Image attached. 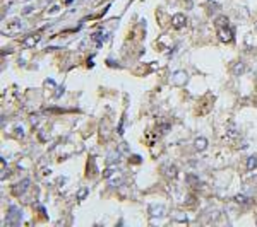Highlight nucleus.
Wrapping results in <instances>:
<instances>
[{
	"label": "nucleus",
	"mask_w": 257,
	"mask_h": 227,
	"mask_svg": "<svg viewBox=\"0 0 257 227\" xmlns=\"http://www.w3.org/2000/svg\"><path fill=\"white\" fill-rule=\"evenodd\" d=\"M218 33H219L221 41H231V38H233V31H231V27H228V26L218 27Z\"/></svg>",
	"instance_id": "nucleus-1"
},
{
	"label": "nucleus",
	"mask_w": 257,
	"mask_h": 227,
	"mask_svg": "<svg viewBox=\"0 0 257 227\" xmlns=\"http://www.w3.org/2000/svg\"><path fill=\"white\" fill-rule=\"evenodd\" d=\"M185 22H187V17H185L183 14H175L173 17H171V24H173V27H177V29L183 27Z\"/></svg>",
	"instance_id": "nucleus-2"
},
{
	"label": "nucleus",
	"mask_w": 257,
	"mask_h": 227,
	"mask_svg": "<svg viewBox=\"0 0 257 227\" xmlns=\"http://www.w3.org/2000/svg\"><path fill=\"white\" fill-rule=\"evenodd\" d=\"M194 144H196V149H197V150H204L206 147H207V140H206L204 137L196 138V142H194Z\"/></svg>",
	"instance_id": "nucleus-3"
},
{
	"label": "nucleus",
	"mask_w": 257,
	"mask_h": 227,
	"mask_svg": "<svg viewBox=\"0 0 257 227\" xmlns=\"http://www.w3.org/2000/svg\"><path fill=\"white\" fill-rule=\"evenodd\" d=\"M39 41V36H28L26 39H24V46H35L36 43H38Z\"/></svg>",
	"instance_id": "nucleus-4"
},
{
	"label": "nucleus",
	"mask_w": 257,
	"mask_h": 227,
	"mask_svg": "<svg viewBox=\"0 0 257 227\" xmlns=\"http://www.w3.org/2000/svg\"><path fill=\"white\" fill-rule=\"evenodd\" d=\"M173 80L177 82V84H183V82H185V79H187V73L185 72H175L173 73Z\"/></svg>",
	"instance_id": "nucleus-5"
},
{
	"label": "nucleus",
	"mask_w": 257,
	"mask_h": 227,
	"mask_svg": "<svg viewBox=\"0 0 257 227\" xmlns=\"http://www.w3.org/2000/svg\"><path fill=\"white\" fill-rule=\"evenodd\" d=\"M257 167V155H252V157H248V162H247V169L248 171H252Z\"/></svg>",
	"instance_id": "nucleus-6"
},
{
	"label": "nucleus",
	"mask_w": 257,
	"mask_h": 227,
	"mask_svg": "<svg viewBox=\"0 0 257 227\" xmlns=\"http://www.w3.org/2000/svg\"><path fill=\"white\" fill-rule=\"evenodd\" d=\"M225 26H228V17L221 16V17L216 19V27H225Z\"/></svg>",
	"instance_id": "nucleus-7"
},
{
	"label": "nucleus",
	"mask_w": 257,
	"mask_h": 227,
	"mask_svg": "<svg viewBox=\"0 0 257 227\" xmlns=\"http://www.w3.org/2000/svg\"><path fill=\"white\" fill-rule=\"evenodd\" d=\"M87 193H89V188H86V186H84V188H81V190H79V193H77V200H79V201L84 200V198L87 197Z\"/></svg>",
	"instance_id": "nucleus-8"
},
{
	"label": "nucleus",
	"mask_w": 257,
	"mask_h": 227,
	"mask_svg": "<svg viewBox=\"0 0 257 227\" xmlns=\"http://www.w3.org/2000/svg\"><path fill=\"white\" fill-rule=\"evenodd\" d=\"M244 72H245V65L240 62V63L237 65L235 69H233V73H235V75H240V73H244Z\"/></svg>",
	"instance_id": "nucleus-9"
},
{
	"label": "nucleus",
	"mask_w": 257,
	"mask_h": 227,
	"mask_svg": "<svg viewBox=\"0 0 257 227\" xmlns=\"http://www.w3.org/2000/svg\"><path fill=\"white\" fill-rule=\"evenodd\" d=\"M235 201L237 203H247V197H244V195H237Z\"/></svg>",
	"instance_id": "nucleus-10"
},
{
	"label": "nucleus",
	"mask_w": 257,
	"mask_h": 227,
	"mask_svg": "<svg viewBox=\"0 0 257 227\" xmlns=\"http://www.w3.org/2000/svg\"><path fill=\"white\" fill-rule=\"evenodd\" d=\"M112 176H113V169H106L103 172V178H112Z\"/></svg>",
	"instance_id": "nucleus-11"
},
{
	"label": "nucleus",
	"mask_w": 257,
	"mask_h": 227,
	"mask_svg": "<svg viewBox=\"0 0 257 227\" xmlns=\"http://www.w3.org/2000/svg\"><path fill=\"white\" fill-rule=\"evenodd\" d=\"M255 29H257V24H255Z\"/></svg>",
	"instance_id": "nucleus-12"
}]
</instances>
